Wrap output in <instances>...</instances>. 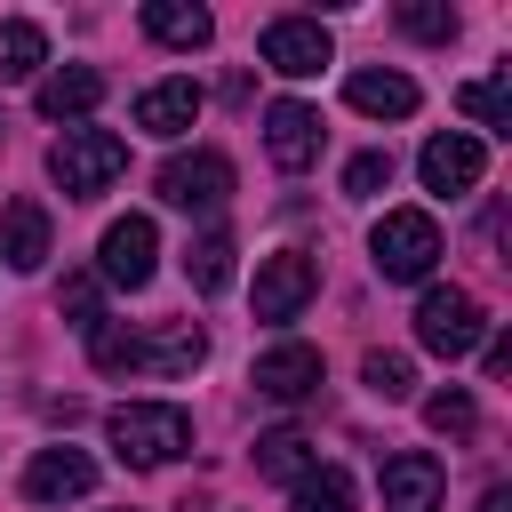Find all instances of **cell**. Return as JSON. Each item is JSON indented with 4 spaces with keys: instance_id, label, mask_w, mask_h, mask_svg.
<instances>
[{
    "instance_id": "18",
    "label": "cell",
    "mask_w": 512,
    "mask_h": 512,
    "mask_svg": "<svg viewBox=\"0 0 512 512\" xmlns=\"http://www.w3.org/2000/svg\"><path fill=\"white\" fill-rule=\"evenodd\" d=\"M344 96H352V112H368V120H408V112H416V80H408V72H352Z\"/></svg>"
},
{
    "instance_id": "25",
    "label": "cell",
    "mask_w": 512,
    "mask_h": 512,
    "mask_svg": "<svg viewBox=\"0 0 512 512\" xmlns=\"http://www.w3.org/2000/svg\"><path fill=\"white\" fill-rule=\"evenodd\" d=\"M360 384H368L376 400H408V392H416V360H408V352H368V360H360Z\"/></svg>"
},
{
    "instance_id": "16",
    "label": "cell",
    "mask_w": 512,
    "mask_h": 512,
    "mask_svg": "<svg viewBox=\"0 0 512 512\" xmlns=\"http://www.w3.org/2000/svg\"><path fill=\"white\" fill-rule=\"evenodd\" d=\"M200 120V80H152L136 96V128L144 136H184Z\"/></svg>"
},
{
    "instance_id": "27",
    "label": "cell",
    "mask_w": 512,
    "mask_h": 512,
    "mask_svg": "<svg viewBox=\"0 0 512 512\" xmlns=\"http://www.w3.org/2000/svg\"><path fill=\"white\" fill-rule=\"evenodd\" d=\"M56 312H72V328H96V320H104V288H96V272H72V280L56 288Z\"/></svg>"
},
{
    "instance_id": "13",
    "label": "cell",
    "mask_w": 512,
    "mask_h": 512,
    "mask_svg": "<svg viewBox=\"0 0 512 512\" xmlns=\"http://www.w3.org/2000/svg\"><path fill=\"white\" fill-rule=\"evenodd\" d=\"M248 384H256L264 400H304V392L320 384V352H312V344H272V352H256Z\"/></svg>"
},
{
    "instance_id": "17",
    "label": "cell",
    "mask_w": 512,
    "mask_h": 512,
    "mask_svg": "<svg viewBox=\"0 0 512 512\" xmlns=\"http://www.w3.org/2000/svg\"><path fill=\"white\" fill-rule=\"evenodd\" d=\"M0 256H8L16 272H40V264H48V208H40V200H8V208H0Z\"/></svg>"
},
{
    "instance_id": "23",
    "label": "cell",
    "mask_w": 512,
    "mask_h": 512,
    "mask_svg": "<svg viewBox=\"0 0 512 512\" xmlns=\"http://www.w3.org/2000/svg\"><path fill=\"white\" fill-rule=\"evenodd\" d=\"M184 272H192V288H200V296H224V288H232V232H208V240H192Z\"/></svg>"
},
{
    "instance_id": "14",
    "label": "cell",
    "mask_w": 512,
    "mask_h": 512,
    "mask_svg": "<svg viewBox=\"0 0 512 512\" xmlns=\"http://www.w3.org/2000/svg\"><path fill=\"white\" fill-rule=\"evenodd\" d=\"M32 104H40V120H88L104 104V72L96 64H64V72H48L32 88Z\"/></svg>"
},
{
    "instance_id": "7",
    "label": "cell",
    "mask_w": 512,
    "mask_h": 512,
    "mask_svg": "<svg viewBox=\"0 0 512 512\" xmlns=\"http://www.w3.org/2000/svg\"><path fill=\"white\" fill-rule=\"evenodd\" d=\"M416 176H424V192H440V200H456V192H472V184L488 176V152H480V136H464V128H448V136H432V144L416 152Z\"/></svg>"
},
{
    "instance_id": "12",
    "label": "cell",
    "mask_w": 512,
    "mask_h": 512,
    "mask_svg": "<svg viewBox=\"0 0 512 512\" xmlns=\"http://www.w3.org/2000/svg\"><path fill=\"white\" fill-rule=\"evenodd\" d=\"M200 352H208V336H200L192 320H168V328H152V336L128 344V368H144V376H184V368H200Z\"/></svg>"
},
{
    "instance_id": "11",
    "label": "cell",
    "mask_w": 512,
    "mask_h": 512,
    "mask_svg": "<svg viewBox=\"0 0 512 512\" xmlns=\"http://www.w3.org/2000/svg\"><path fill=\"white\" fill-rule=\"evenodd\" d=\"M440 488H448V472L424 448H408V456L384 464V512H440Z\"/></svg>"
},
{
    "instance_id": "10",
    "label": "cell",
    "mask_w": 512,
    "mask_h": 512,
    "mask_svg": "<svg viewBox=\"0 0 512 512\" xmlns=\"http://www.w3.org/2000/svg\"><path fill=\"white\" fill-rule=\"evenodd\" d=\"M264 152H272L280 168H312V160H320V112L296 104V96H280V104L264 112Z\"/></svg>"
},
{
    "instance_id": "4",
    "label": "cell",
    "mask_w": 512,
    "mask_h": 512,
    "mask_svg": "<svg viewBox=\"0 0 512 512\" xmlns=\"http://www.w3.org/2000/svg\"><path fill=\"white\" fill-rule=\"evenodd\" d=\"M480 336H488V312H480L472 288H424V304H416V344L424 352L464 360V352H480Z\"/></svg>"
},
{
    "instance_id": "1",
    "label": "cell",
    "mask_w": 512,
    "mask_h": 512,
    "mask_svg": "<svg viewBox=\"0 0 512 512\" xmlns=\"http://www.w3.org/2000/svg\"><path fill=\"white\" fill-rule=\"evenodd\" d=\"M104 432H112L120 464H168V456L192 448V416H184L176 400H120V408L104 416Z\"/></svg>"
},
{
    "instance_id": "6",
    "label": "cell",
    "mask_w": 512,
    "mask_h": 512,
    "mask_svg": "<svg viewBox=\"0 0 512 512\" xmlns=\"http://www.w3.org/2000/svg\"><path fill=\"white\" fill-rule=\"evenodd\" d=\"M312 288H320V264H312L304 248L264 256V264H256V320H296V312L312 304Z\"/></svg>"
},
{
    "instance_id": "30",
    "label": "cell",
    "mask_w": 512,
    "mask_h": 512,
    "mask_svg": "<svg viewBox=\"0 0 512 512\" xmlns=\"http://www.w3.org/2000/svg\"><path fill=\"white\" fill-rule=\"evenodd\" d=\"M480 512H512V488H488V496H480Z\"/></svg>"
},
{
    "instance_id": "22",
    "label": "cell",
    "mask_w": 512,
    "mask_h": 512,
    "mask_svg": "<svg viewBox=\"0 0 512 512\" xmlns=\"http://www.w3.org/2000/svg\"><path fill=\"white\" fill-rule=\"evenodd\" d=\"M456 104H464L480 128L512 136V80H504V72H496V80H464V88H456Z\"/></svg>"
},
{
    "instance_id": "3",
    "label": "cell",
    "mask_w": 512,
    "mask_h": 512,
    "mask_svg": "<svg viewBox=\"0 0 512 512\" xmlns=\"http://www.w3.org/2000/svg\"><path fill=\"white\" fill-rule=\"evenodd\" d=\"M368 256H376L384 280H424L440 264V224L424 208H384L376 232H368Z\"/></svg>"
},
{
    "instance_id": "9",
    "label": "cell",
    "mask_w": 512,
    "mask_h": 512,
    "mask_svg": "<svg viewBox=\"0 0 512 512\" xmlns=\"http://www.w3.org/2000/svg\"><path fill=\"white\" fill-rule=\"evenodd\" d=\"M256 48H264V64H272V72H288V80H312V72L336 56V48H328V32H320L312 16H272Z\"/></svg>"
},
{
    "instance_id": "21",
    "label": "cell",
    "mask_w": 512,
    "mask_h": 512,
    "mask_svg": "<svg viewBox=\"0 0 512 512\" xmlns=\"http://www.w3.org/2000/svg\"><path fill=\"white\" fill-rule=\"evenodd\" d=\"M40 64H48V32L24 24V16H8L0 24V80H32Z\"/></svg>"
},
{
    "instance_id": "8",
    "label": "cell",
    "mask_w": 512,
    "mask_h": 512,
    "mask_svg": "<svg viewBox=\"0 0 512 512\" xmlns=\"http://www.w3.org/2000/svg\"><path fill=\"white\" fill-rule=\"evenodd\" d=\"M96 256H104V280L112 288H144L152 280V256H160V224L152 216H112Z\"/></svg>"
},
{
    "instance_id": "5",
    "label": "cell",
    "mask_w": 512,
    "mask_h": 512,
    "mask_svg": "<svg viewBox=\"0 0 512 512\" xmlns=\"http://www.w3.org/2000/svg\"><path fill=\"white\" fill-rule=\"evenodd\" d=\"M160 200L168 208H224L232 200V160L224 152H176V160H160Z\"/></svg>"
},
{
    "instance_id": "19",
    "label": "cell",
    "mask_w": 512,
    "mask_h": 512,
    "mask_svg": "<svg viewBox=\"0 0 512 512\" xmlns=\"http://www.w3.org/2000/svg\"><path fill=\"white\" fill-rule=\"evenodd\" d=\"M144 32H152L160 48H208L216 16H208V8H192V0H152V8H144Z\"/></svg>"
},
{
    "instance_id": "24",
    "label": "cell",
    "mask_w": 512,
    "mask_h": 512,
    "mask_svg": "<svg viewBox=\"0 0 512 512\" xmlns=\"http://www.w3.org/2000/svg\"><path fill=\"white\" fill-rule=\"evenodd\" d=\"M296 512H352V472L344 464H312L296 480Z\"/></svg>"
},
{
    "instance_id": "26",
    "label": "cell",
    "mask_w": 512,
    "mask_h": 512,
    "mask_svg": "<svg viewBox=\"0 0 512 512\" xmlns=\"http://www.w3.org/2000/svg\"><path fill=\"white\" fill-rule=\"evenodd\" d=\"M424 424H432V432H448V440H472V432H480V408H472V392H464V384H448V392H432V400H424Z\"/></svg>"
},
{
    "instance_id": "20",
    "label": "cell",
    "mask_w": 512,
    "mask_h": 512,
    "mask_svg": "<svg viewBox=\"0 0 512 512\" xmlns=\"http://www.w3.org/2000/svg\"><path fill=\"white\" fill-rule=\"evenodd\" d=\"M312 464H320V448H312L304 432H288V424L256 440V472H264V480H304Z\"/></svg>"
},
{
    "instance_id": "2",
    "label": "cell",
    "mask_w": 512,
    "mask_h": 512,
    "mask_svg": "<svg viewBox=\"0 0 512 512\" xmlns=\"http://www.w3.org/2000/svg\"><path fill=\"white\" fill-rule=\"evenodd\" d=\"M120 168H128V144L112 128H64V144L48 152V176L64 184V200H96Z\"/></svg>"
},
{
    "instance_id": "28",
    "label": "cell",
    "mask_w": 512,
    "mask_h": 512,
    "mask_svg": "<svg viewBox=\"0 0 512 512\" xmlns=\"http://www.w3.org/2000/svg\"><path fill=\"white\" fill-rule=\"evenodd\" d=\"M392 184V152H360L352 168H344V200H376Z\"/></svg>"
},
{
    "instance_id": "15",
    "label": "cell",
    "mask_w": 512,
    "mask_h": 512,
    "mask_svg": "<svg viewBox=\"0 0 512 512\" xmlns=\"http://www.w3.org/2000/svg\"><path fill=\"white\" fill-rule=\"evenodd\" d=\"M88 488H96V464L80 448H40L32 472H24V496L32 504H64V496H88Z\"/></svg>"
},
{
    "instance_id": "29",
    "label": "cell",
    "mask_w": 512,
    "mask_h": 512,
    "mask_svg": "<svg viewBox=\"0 0 512 512\" xmlns=\"http://www.w3.org/2000/svg\"><path fill=\"white\" fill-rule=\"evenodd\" d=\"M400 32H416V40H448V32H456V8H432V0H408V8H400Z\"/></svg>"
}]
</instances>
